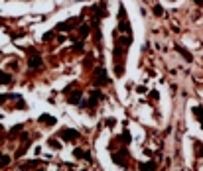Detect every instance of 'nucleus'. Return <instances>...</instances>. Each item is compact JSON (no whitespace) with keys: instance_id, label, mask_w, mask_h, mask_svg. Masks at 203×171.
Listing matches in <instances>:
<instances>
[{"instance_id":"obj_4","label":"nucleus","mask_w":203,"mask_h":171,"mask_svg":"<svg viewBox=\"0 0 203 171\" xmlns=\"http://www.w3.org/2000/svg\"><path fill=\"white\" fill-rule=\"evenodd\" d=\"M8 163V157H4V156H0V165H6Z\"/></svg>"},{"instance_id":"obj_5","label":"nucleus","mask_w":203,"mask_h":171,"mask_svg":"<svg viewBox=\"0 0 203 171\" xmlns=\"http://www.w3.org/2000/svg\"><path fill=\"white\" fill-rule=\"evenodd\" d=\"M142 169H154V163H144Z\"/></svg>"},{"instance_id":"obj_1","label":"nucleus","mask_w":203,"mask_h":171,"mask_svg":"<svg viewBox=\"0 0 203 171\" xmlns=\"http://www.w3.org/2000/svg\"><path fill=\"white\" fill-rule=\"evenodd\" d=\"M59 138H61V140L71 142V140H75V138H77V132L75 130H61L59 132Z\"/></svg>"},{"instance_id":"obj_2","label":"nucleus","mask_w":203,"mask_h":171,"mask_svg":"<svg viewBox=\"0 0 203 171\" xmlns=\"http://www.w3.org/2000/svg\"><path fill=\"white\" fill-rule=\"evenodd\" d=\"M41 122H44V124H49V126H53V124H55V120H53L51 116H41Z\"/></svg>"},{"instance_id":"obj_3","label":"nucleus","mask_w":203,"mask_h":171,"mask_svg":"<svg viewBox=\"0 0 203 171\" xmlns=\"http://www.w3.org/2000/svg\"><path fill=\"white\" fill-rule=\"evenodd\" d=\"M10 81H12L10 75H2V73H0V83H10Z\"/></svg>"}]
</instances>
